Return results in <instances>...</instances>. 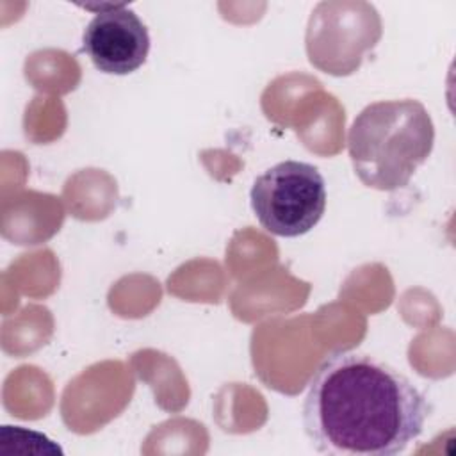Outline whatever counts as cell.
Returning a JSON list of instances; mask_svg holds the SVG:
<instances>
[{
  "label": "cell",
  "mask_w": 456,
  "mask_h": 456,
  "mask_svg": "<svg viewBox=\"0 0 456 456\" xmlns=\"http://www.w3.org/2000/svg\"><path fill=\"white\" fill-rule=\"evenodd\" d=\"M428 413L403 372L367 353L335 351L308 383L303 428L321 454L392 456L420 436Z\"/></svg>",
  "instance_id": "obj_1"
},
{
  "label": "cell",
  "mask_w": 456,
  "mask_h": 456,
  "mask_svg": "<svg viewBox=\"0 0 456 456\" xmlns=\"http://www.w3.org/2000/svg\"><path fill=\"white\" fill-rule=\"evenodd\" d=\"M433 144V119L411 98L369 103L347 132V151L356 176L365 187L387 192L408 185L431 155Z\"/></svg>",
  "instance_id": "obj_2"
},
{
  "label": "cell",
  "mask_w": 456,
  "mask_h": 456,
  "mask_svg": "<svg viewBox=\"0 0 456 456\" xmlns=\"http://www.w3.org/2000/svg\"><path fill=\"white\" fill-rule=\"evenodd\" d=\"M249 201L260 226L276 237L308 233L326 210V182L321 171L299 160H283L258 175Z\"/></svg>",
  "instance_id": "obj_3"
},
{
  "label": "cell",
  "mask_w": 456,
  "mask_h": 456,
  "mask_svg": "<svg viewBox=\"0 0 456 456\" xmlns=\"http://www.w3.org/2000/svg\"><path fill=\"white\" fill-rule=\"evenodd\" d=\"M381 36L376 9L363 2H322L306 30L308 59L330 75H351Z\"/></svg>",
  "instance_id": "obj_4"
},
{
  "label": "cell",
  "mask_w": 456,
  "mask_h": 456,
  "mask_svg": "<svg viewBox=\"0 0 456 456\" xmlns=\"http://www.w3.org/2000/svg\"><path fill=\"white\" fill-rule=\"evenodd\" d=\"M82 52L96 69L128 75L146 62L150 34L135 11L125 4H102L84 28Z\"/></svg>",
  "instance_id": "obj_5"
}]
</instances>
